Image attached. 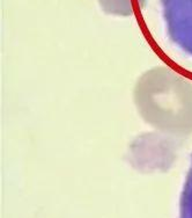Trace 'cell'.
I'll use <instances>...</instances> for the list:
<instances>
[{
	"mask_svg": "<svg viewBox=\"0 0 192 218\" xmlns=\"http://www.w3.org/2000/svg\"><path fill=\"white\" fill-rule=\"evenodd\" d=\"M180 218H192V158L191 165L182 190Z\"/></svg>",
	"mask_w": 192,
	"mask_h": 218,
	"instance_id": "6da1fadb",
	"label": "cell"
}]
</instances>
